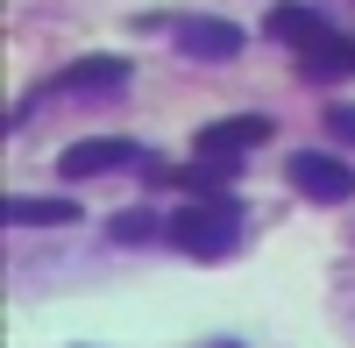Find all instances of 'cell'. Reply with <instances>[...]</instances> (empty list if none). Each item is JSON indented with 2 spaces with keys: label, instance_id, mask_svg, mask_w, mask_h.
I'll return each instance as SVG.
<instances>
[{
  "label": "cell",
  "instance_id": "9",
  "mask_svg": "<svg viewBox=\"0 0 355 348\" xmlns=\"http://www.w3.org/2000/svg\"><path fill=\"white\" fill-rule=\"evenodd\" d=\"M121 78H128V64H121V57H78V64H71L64 78H57V85H64V93H85V85H100V93H114Z\"/></svg>",
  "mask_w": 355,
  "mask_h": 348
},
{
  "label": "cell",
  "instance_id": "8",
  "mask_svg": "<svg viewBox=\"0 0 355 348\" xmlns=\"http://www.w3.org/2000/svg\"><path fill=\"white\" fill-rule=\"evenodd\" d=\"M299 78H320V85H334V78H355V36H341V43H327V50L299 57Z\"/></svg>",
  "mask_w": 355,
  "mask_h": 348
},
{
  "label": "cell",
  "instance_id": "10",
  "mask_svg": "<svg viewBox=\"0 0 355 348\" xmlns=\"http://www.w3.org/2000/svg\"><path fill=\"white\" fill-rule=\"evenodd\" d=\"M157 227H171V220H157L150 207H121V214H114V220H107V235H114V242H121V249H142V242H150V235H157Z\"/></svg>",
  "mask_w": 355,
  "mask_h": 348
},
{
  "label": "cell",
  "instance_id": "6",
  "mask_svg": "<svg viewBox=\"0 0 355 348\" xmlns=\"http://www.w3.org/2000/svg\"><path fill=\"white\" fill-rule=\"evenodd\" d=\"M270 36H277V43H291L299 57H313V50H327V43H341L334 28H327V15H313V8H299V0H284V8H270Z\"/></svg>",
  "mask_w": 355,
  "mask_h": 348
},
{
  "label": "cell",
  "instance_id": "4",
  "mask_svg": "<svg viewBox=\"0 0 355 348\" xmlns=\"http://www.w3.org/2000/svg\"><path fill=\"white\" fill-rule=\"evenodd\" d=\"M121 164H135V142H121V135H93V142H71V150L57 157V178H64V185H85V178L121 171Z\"/></svg>",
  "mask_w": 355,
  "mask_h": 348
},
{
  "label": "cell",
  "instance_id": "1",
  "mask_svg": "<svg viewBox=\"0 0 355 348\" xmlns=\"http://www.w3.org/2000/svg\"><path fill=\"white\" fill-rule=\"evenodd\" d=\"M164 235L185 256H199V263H220V256L234 249V235H242V207H234V199H192V207L171 214Z\"/></svg>",
  "mask_w": 355,
  "mask_h": 348
},
{
  "label": "cell",
  "instance_id": "3",
  "mask_svg": "<svg viewBox=\"0 0 355 348\" xmlns=\"http://www.w3.org/2000/svg\"><path fill=\"white\" fill-rule=\"evenodd\" d=\"M256 142H270V121L263 114H234V121H214V128H199V164H220V171H234L242 164V150H256Z\"/></svg>",
  "mask_w": 355,
  "mask_h": 348
},
{
  "label": "cell",
  "instance_id": "5",
  "mask_svg": "<svg viewBox=\"0 0 355 348\" xmlns=\"http://www.w3.org/2000/svg\"><path fill=\"white\" fill-rule=\"evenodd\" d=\"M171 36H178L185 57H199V64H227V57H242V28L220 21V15H192V21H178Z\"/></svg>",
  "mask_w": 355,
  "mask_h": 348
},
{
  "label": "cell",
  "instance_id": "2",
  "mask_svg": "<svg viewBox=\"0 0 355 348\" xmlns=\"http://www.w3.org/2000/svg\"><path fill=\"white\" fill-rule=\"evenodd\" d=\"M284 178H291L299 199H313V207H341V199L355 192V171L341 157H327V150H299V157L284 164Z\"/></svg>",
  "mask_w": 355,
  "mask_h": 348
},
{
  "label": "cell",
  "instance_id": "7",
  "mask_svg": "<svg viewBox=\"0 0 355 348\" xmlns=\"http://www.w3.org/2000/svg\"><path fill=\"white\" fill-rule=\"evenodd\" d=\"M8 220L15 227H71L78 199H8Z\"/></svg>",
  "mask_w": 355,
  "mask_h": 348
},
{
  "label": "cell",
  "instance_id": "11",
  "mask_svg": "<svg viewBox=\"0 0 355 348\" xmlns=\"http://www.w3.org/2000/svg\"><path fill=\"white\" fill-rule=\"evenodd\" d=\"M327 128H334V142H348V150H355V107H348V100L327 107Z\"/></svg>",
  "mask_w": 355,
  "mask_h": 348
}]
</instances>
